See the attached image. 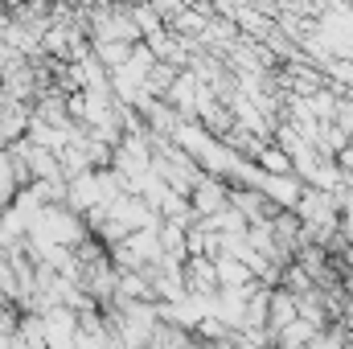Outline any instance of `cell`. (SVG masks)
<instances>
[{"mask_svg": "<svg viewBox=\"0 0 353 349\" xmlns=\"http://www.w3.org/2000/svg\"><path fill=\"white\" fill-rule=\"evenodd\" d=\"M259 161H263V169H267V173H288V152L263 148V152H259Z\"/></svg>", "mask_w": 353, "mask_h": 349, "instance_id": "cell-3", "label": "cell"}, {"mask_svg": "<svg viewBox=\"0 0 353 349\" xmlns=\"http://www.w3.org/2000/svg\"><path fill=\"white\" fill-rule=\"evenodd\" d=\"M189 201H193V214H197V218H214V214L230 210V189H226V181H218V177H201L197 189L189 193Z\"/></svg>", "mask_w": 353, "mask_h": 349, "instance_id": "cell-1", "label": "cell"}, {"mask_svg": "<svg viewBox=\"0 0 353 349\" xmlns=\"http://www.w3.org/2000/svg\"><path fill=\"white\" fill-rule=\"evenodd\" d=\"M185 288L189 296H218V263L214 259H189L185 263Z\"/></svg>", "mask_w": 353, "mask_h": 349, "instance_id": "cell-2", "label": "cell"}]
</instances>
